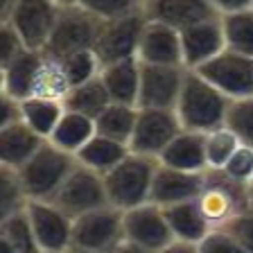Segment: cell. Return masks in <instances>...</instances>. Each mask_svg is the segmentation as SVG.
Here are the masks:
<instances>
[{
	"label": "cell",
	"mask_w": 253,
	"mask_h": 253,
	"mask_svg": "<svg viewBox=\"0 0 253 253\" xmlns=\"http://www.w3.org/2000/svg\"><path fill=\"white\" fill-rule=\"evenodd\" d=\"M228 106H231V100L221 90H217L208 79L201 77L197 70L185 73L179 102L174 106L183 129L206 133L215 126H221L226 122Z\"/></svg>",
	"instance_id": "cell-1"
},
{
	"label": "cell",
	"mask_w": 253,
	"mask_h": 253,
	"mask_svg": "<svg viewBox=\"0 0 253 253\" xmlns=\"http://www.w3.org/2000/svg\"><path fill=\"white\" fill-rule=\"evenodd\" d=\"M156 168L158 158L131 152L122 163H118L109 174H104L109 204L122 212L140 204H147Z\"/></svg>",
	"instance_id": "cell-2"
},
{
	"label": "cell",
	"mask_w": 253,
	"mask_h": 253,
	"mask_svg": "<svg viewBox=\"0 0 253 253\" xmlns=\"http://www.w3.org/2000/svg\"><path fill=\"white\" fill-rule=\"evenodd\" d=\"M197 204L212 228L228 226L235 217L251 211L249 185L226 176L221 169H206Z\"/></svg>",
	"instance_id": "cell-3"
},
{
	"label": "cell",
	"mask_w": 253,
	"mask_h": 253,
	"mask_svg": "<svg viewBox=\"0 0 253 253\" xmlns=\"http://www.w3.org/2000/svg\"><path fill=\"white\" fill-rule=\"evenodd\" d=\"M75 168L77 156L45 140L41 149L18 169L27 199H52Z\"/></svg>",
	"instance_id": "cell-4"
},
{
	"label": "cell",
	"mask_w": 253,
	"mask_h": 253,
	"mask_svg": "<svg viewBox=\"0 0 253 253\" xmlns=\"http://www.w3.org/2000/svg\"><path fill=\"white\" fill-rule=\"evenodd\" d=\"M100 18L86 11L82 5L61 7L50 39L43 47V54L52 59H66L75 52L93 50L100 34Z\"/></svg>",
	"instance_id": "cell-5"
},
{
	"label": "cell",
	"mask_w": 253,
	"mask_h": 253,
	"mask_svg": "<svg viewBox=\"0 0 253 253\" xmlns=\"http://www.w3.org/2000/svg\"><path fill=\"white\" fill-rule=\"evenodd\" d=\"M59 9L54 0H0V23H9L30 50L43 52Z\"/></svg>",
	"instance_id": "cell-6"
},
{
	"label": "cell",
	"mask_w": 253,
	"mask_h": 253,
	"mask_svg": "<svg viewBox=\"0 0 253 253\" xmlns=\"http://www.w3.org/2000/svg\"><path fill=\"white\" fill-rule=\"evenodd\" d=\"M147 21L149 16L145 7L131 11V14L111 18V21H102L100 34H97V41L93 47L102 66L111 61H120V59L138 57V47H140V39Z\"/></svg>",
	"instance_id": "cell-7"
},
{
	"label": "cell",
	"mask_w": 253,
	"mask_h": 253,
	"mask_svg": "<svg viewBox=\"0 0 253 253\" xmlns=\"http://www.w3.org/2000/svg\"><path fill=\"white\" fill-rule=\"evenodd\" d=\"M47 201L57 204L73 219H77V217L86 215L90 211L111 206L109 195H106L104 176L84 168L79 161H77V168L68 174V179L63 181V185L57 190V195Z\"/></svg>",
	"instance_id": "cell-8"
},
{
	"label": "cell",
	"mask_w": 253,
	"mask_h": 253,
	"mask_svg": "<svg viewBox=\"0 0 253 253\" xmlns=\"http://www.w3.org/2000/svg\"><path fill=\"white\" fill-rule=\"evenodd\" d=\"M125 240V212L104 206L73 219V249L111 253Z\"/></svg>",
	"instance_id": "cell-9"
},
{
	"label": "cell",
	"mask_w": 253,
	"mask_h": 253,
	"mask_svg": "<svg viewBox=\"0 0 253 253\" xmlns=\"http://www.w3.org/2000/svg\"><path fill=\"white\" fill-rule=\"evenodd\" d=\"M183 131L174 109H140L133 126L129 149L142 156L161 158L169 142Z\"/></svg>",
	"instance_id": "cell-10"
},
{
	"label": "cell",
	"mask_w": 253,
	"mask_h": 253,
	"mask_svg": "<svg viewBox=\"0 0 253 253\" xmlns=\"http://www.w3.org/2000/svg\"><path fill=\"white\" fill-rule=\"evenodd\" d=\"M39 251L68 253L73 249V217L47 199H30L25 206Z\"/></svg>",
	"instance_id": "cell-11"
},
{
	"label": "cell",
	"mask_w": 253,
	"mask_h": 253,
	"mask_svg": "<svg viewBox=\"0 0 253 253\" xmlns=\"http://www.w3.org/2000/svg\"><path fill=\"white\" fill-rule=\"evenodd\" d=\"M197 73L208 79L217 90L226 95L228 100L251 97L253 95V59L237 54L233 50H224L211 61L197 68Z\"/></svg>",
	"instance_id": "cell-12"
},
{
	"label": "cell",
	"mask_w": 253,
	"mask_h": 253,
	"mask_svg": "<svg viewBox=\"0 0 253 253\" xmlns=\"http://www.w3.org/2000/svg\"><path fill=\"white\" fill-rule=\"evenodd\" d=\"M125 240L156 253L174 242L163 206L147 201L136 208L125 211Z\"/></svg>",
	"instance_id": "cell-13"
},
{
	"label": "cell",
	"mask_w": 253,
	"mask_h": 253,
	"mask_svg": "<svg viewBox=\"0 0 253 253\" xmlns=\"http://www.w3.org/2000/svg\"><path fill=\"white\" fill-rule=\"evenodd\" d=\"M188 68L142 63L138 106L140 109H174L179 102Z\"/></svg>",
	"instance_id": "cell-14"
},
{
	"label": "cell",
	"mask_w": 253,
	"mask_h": 253,
	"mask_svg": "<svg viewBox=\"0 0 253 253\" xmlns=\"http://www.w3.org/2000/svg\"><path fill=\"white\" fill-rule=\"evenodd\" d=\"M181 47H183V66L188 70H197L206 61L224 52L226 41L221 30V16L181 30Z\"/></svg>",
	"instance_id": "cell-15"
},
{
	"label": "cell",
	"mask_w": 253,
	"mask_h": 253,
	"mask_svg": "<svg viewBox=\"0 0 253 253\" xmlns=\"http://www.w3.org/2000/svg\"><path fill=\"white\" fill-rule=\"evenodd\" d=\"M204 176L206 172H183V169L169 168V165H163L158 161L149 201L165 208V206L197 199L201 188H204Z\"/></svg>",
	"instance_id": "cell-16"
},
{
	"label": "cell",
	"mask_w": 253,
	"mask_h": 253,
	"mask_svg": "<svg viewBox=\"0 0 253 253\" xmlns=\"http://www.w3.org/2000/svg\"><path fill=\"white\" fill-rule=\"evenodd\" d=\"M138 59L140 63H152V66H183L181 32L149 18L140 39Z\"/></svg>",
	"instance_id": "cell-17"
},
{
	"label": "cell",
	"mask_w": 253,
	"mask_h": 253,
	"mask_svg": "<svg viewBox=\"0 0 253 253\" xmlns=\"http://www.w3.org/2000/svg\"><path fill=\"white\" fill-rule=\"evenodd\" d=\"M145 11L152 21L176 27L179 32L195 23L221 16L212 0H145Z\"/></svg>",
	"instance_id": "cell-18"
},
{
	"label": "cell",
	"mask_w": 253,
	"mask_h": 253,
	"mask_svg": "<svg viewBox=\"0 0 253 253\" xmlns=\"http://www.w3.org/2000/svg\"><path fill=\"white\" fill-rule=\"evenodd\" d=\"M43 61L41 50H23L16 59L0 66V95H9L14 100H27L34 90L39 66Z\"/></svg>",
	"instance_id": "cell-19"
},
{
	"label": "cell",
	"mask_w": 253,
	"mask_h": 253,
	"mask_svg": "<svg viewBox=\"0 0 253 253\" xmlns=\"http://www.w3.org/2000/svg\"><path fill=\"white\" fill-rule=\"evenodd\" d=\"M43 142L45 140L23 120L0 125V165L21 169L41 149Z\"/></svg>",
	"instance_id": "cell-20"
},
{
	"label": "cell",
	"mask_w": 253,
	"mask_h": 253,
	"mask_svg": "<svg viewBox=\"0 0 253 253\" xmlns=\"http://www.w3.org/2000/svg\"><path fill=\"white\" fill-rule=\"evenodd\" d=\"M140 68L142 63L138 57L120 59V61L104 63L100 77L111 95V102L138 106V90H140Z\"/></svg>",
	"instance_id": "cell-21"
},
{
	"label": "cell",
	"mask_w": 253,
	"mask_h": 253,
	"mask_svg": "<svg viewBox=\"0 0 253 253\" xmlns=\"http://www.w3.org/2000/svg\"><path fill=\"white\" fill-rule=\"evenodd\" d=\"M163 165L183 169V172H206V133L183 129L169 142L158 158Z\"/></svg>",
	"instance_id": "cell-22"
},
{
	"label": "cell",
	"mask_w": 253,
	"mask_h": 253,
	"mask_svg": "<svg viewBox=\"0 0 253 253\" xmlns=\"http://www.w3.org/2000/svg\"><path fill=\"white\" fill-rule=\"evenodd\" d=\"M165 217H168L169 231H172L174 240L179 242H188V244H199L208 231H211V224L204 217L197 199L190 201H181V204L174 206H165Z\"/></svg>",
	"instance_id": "cell-23"
},
{
	"label": "cell",
	"mask_w": 253,
	"mask_h": 253,
	"mask_svg": "<svg viewBox=\"0 0 253 253\" xmlns=\"http://www.w3.org/2000/svg\"><path fill=\"white\" fill-rule=\"evenodd\" d=\"M129 154H131V149H129L126 142H120V140H113V138L95 133L84 147L77 152V161L84 165V168H88L104 176V174H109L118 163H122Z\"/></svg>",
	"instance_id": "cell-24"
},
{
	"label": "cell",
	"mask_w": 253,
	"mask_h": 253,
	"mask_svg": "<svg viewBox=\"0 0 253 253\" xmlns=\"http://www.w3.org/2000/svg\"><path fill=\"white\" fill-rule=\"evenodd\" d=\"M95 133H97V126H95L93 118L66 109L59 125L54 126L52 136L47 138V140L52 142V145H57L59 149H63V152L77 156V152L84 147Z\"/></svg>",
	"instance_id": "cell-25"
},
{
	"label": "cell",
	"mask_w": 253,
	"mask_h": 253,
	"mask_svg": "<svg viewBox=\"0 0 253 253\" xmlns=\"http://www.w3.org/2000/svg\"><path fill=\"white\" fill-rule=\"evenodd\" d=\"M66 104L59 100H47V97H27L21 102V120L30 126L32 131H37L43 140L52 136L54 126L59 125Z\"/></svg>",
	"instance_id": "cell-26"
},
{
	"label": "cell",
	"mask_w": 253,
	"mask_h": 253,
	"mask_svg": "<svg viewBox=\"0 0 253 253\" xmlns=\"http://www.w3.org/2000/svg\"><path fill=\"white\" fill-rule=\"evenodd\" d=\"M0 249L2 253H39L37 237L25 208L0 217Z\"/></svg>",
	"instance_id": "cell-27"
},
{
	"label": "cell",
	"mask_w": 253,
	"mask_h": 253,
	"mask_svg": "<svg viewBox=\"0 0 253 253\" xmlns=\"http://www.w3.org/2000/svg\"><path fill=\"white\" fill-rule=\"evenodd\" d=\"M136 118H138V106L111 102L100 116L95 118V126H97L100 136L113 138V140H120L129 145L133 126H136Z\"/></svg>",
	"instance_id": "cell-28"
},
{
	"label": "cell",
	"mask_w": 253,
	"mask_h": 253,
	"mask_svg": "<svg viewBox=\"0 0 253 253\" xmlns=\"http://www.w3.org/2000/svg\"><path fill=\"white\" fill-rule=\"evenodd\" d=\"M63 104H66V109L84 113V116H90L95 120V118L111 104V95H109V90H106L102 77L97 75V77L86 82V84L73 86L70 93L66 95Z\"/></svg>",
	"instance_id": "cell-29"
},
{
	"label": "cell",
	"mask_w": 253,
	"mask_h": 253,
	"mask_svg": "<svg viewBox=\"0 0 253 253\" xmlns=\"http://www.w3.org/2000/svg\"><path fill=\"white\" fill-rule=\"evenodd\" d=\"M70 82L66 77V70H63V63L59 59H52L43 54V61L39 66L37 79H34V90L32 95L34 97H47V100H59L63 102L66 95L70 93ZM30 95V97H32Z\"/></svg>",
	"instance_id": "cell-30"
},
{
	"label": "cell",
	"mask_w": 253,
	"mask_h": 253,
	"mask_svg": "<svg viewBox=\"0 0 253 253\" xmlns=\"http://www.w3.org/2000/svg\"><path fill=\"white\" fill-rule=\"evenodd\" d=\"M226 50L253 59V7L221 16Z\"/></svg>",
	"instance_id": "cell-31"
},
{
	"label": "cell",
	"mask_w": 253,
	"mask_h": 253,
	"mask_svg": "<svg viewBox=\"0 0 253 253\" xmlns=\"http://www.w3.org/2000/svg\"><path fill=\"white\" fill-rule=\"evenodd\" d=\"M240 138L226 125L206 131V163L208 169H224L231 156L240 149Z\"/></svg>",
	"instance_id": "cell-32"
},
{
	"label": "cell",
	"mask_w": 253,
	"mask_h": 253,
	"mask_svg": "<svg viewBox=\"0 0 253 253\" xmlns=\"http://www.w3.org/2000/svg\"><path fill=\"white\" fill-rule=\"evenodd\" d=\"M27 195L23 188L18 169L0 165V217H7L27 206Z\"/></svg>",
	"instance_id": "cell-33"
},
{
	"label": "cell",
	"mask_w": 253,
	"mask_h": 253,
	"mask_svg": "<svg viewBox=\"0 0 253 253\" xmlns=\"http://www.w3.org/2000/svg\"><path fill=\"white\" fill-rule=\"evenodd\" d=\"M224 125L240 138L242 145L253 147V95L251 97H240L231 100Z\"/></svg>",
	"instance_id": "cell-34"
},
{
	"label": "cell",
	"mask_w": 253,
	"mask_h": 253,
	"mask_svg": "<svg viewBox=\"0 0 253 253\" xmlns=\"http://www.w3.org/2000/svg\"><path fill=\"white\" fill-rule=\"evenodd\" d=\"M63 63L66 77H68L70 86L86 84L90 79H95L102 70V63L95 54V50H84V52H75L66 59H59Z\"/></svg>",
	"instance_id": "cell-35"
},
{
	"label": "cell",
	"mask_w": 253,
	"mask_h": 253,
	"mask_svg": "<svg viewBox=\"0 0 253 253\" xmlns=\"http://www.w3.org/2000/svg\"><path fill=\"white\" fill-rule=\"evenodd\" d=\"M79 5L86 11H90L93 16H97L100 21H111V18L142 9L145 0H82Z\"/></svg>",
	"instance_id": "cell-36"
},
{
	"label": "cell",
	"mask_w": 253,
	"mask_h": 253,
	"mask_svg": "<svg viewBox=\"0 0 253 253\" xmlns=\"http://www.w3.org/2000/svg\"><path fill=\"white\" fill-rule=\"evenodd\" d=\"M197 253H244V249L226 226H219L208 231V235L197 244Z\"/></svg>",
	"instance_id": "cell-37"
},
{
	"label": "cell",
	"mask_w": 253,
	"mask_h": 253,
	"mask_svg": "<svg viewBox=\"0 0 253 253\" xmlns=\"http://www.w3.org/2000/svg\"><path fill=\"white\" fill-rule=\"evenodd\" d=\"M221 172L226 174V176H231V179L240 181V183L249 185L253 181V147L240 145V149L233 154L231 161L224 165Z\"/></svg>",
	"instance_id": "cell-38"
},
{
	"label": "cell",
	"mask_w": 253,
	"mask_h": 253,
	"mask_svg": "<svg viewBox=\"0 0 253 253\" xmlns=\"http://www.w3.org/2000/svg\"><path fill=\"white\" fill-rule=\"evenodd\" d=\"M0 41H2V47H0V66H2V63H9L11 59H16L23 50H27L21 34H18L9 23H0Z\"/></svg>",
	"instance_id": "cell-39"
},
{
	"label": "cell",
	"mask_w": 253,
	"mask_h": 253,
	"mask_svg": "<svg viewBox=\"0 0 253 253\" xmlns=\"http://www.w3.org/2000/svg\"><path fill=\"white\" fill-rule=\"evenodd\" d=\"M226 228L235 235V240L244 249V253H253V211H247L244 215L235 217Z\"/></svg>",
	"instance_id": "cell-40"
},
{
	"label": "cell",
	"mask_w": 253,
	"mask_h": 253,
	"mask_svg": "<svg viewBox=\"0 0 253 253\" xmlns=\"http://www.w3.org/2000/svg\"><path fill=\"white\" fill-rule=\"evenodd\" d=\"M212 5H215L217 11L224 16V14H233V11L251 9L253 0H212Z\"/></svg>",
	"instance_id": "cell-41"
},
{
	"label": "cell",
	"mask_w": 253,
	"mask_h": 253,
	"mask_svg": "<svg viewBox=\"0 0 253 253\" xmlns=\"http://www.w3.org/2000/svg\"><path fill=\"white\" fill-rule=\"evenodd\" d=\"M156 253H197V244H188V242H179V240H174L172 244H168L165 249Z\"/></svg>",
	"instance_id": "cell-42"
},
{
	"label": "cell",
	"mask_w": 253,
	"mask_h": 253,
	"mask_svg": "<svg viewBox=\"0 0 253 253\" xmlns=\"http://www.w3.org/2000/svg\"><path fill=\"white\" fill-rule=\"evenodd\" d=\"M111 253H149V251L147 249H142V247H138V244H133V242H129V240H122Z\"/></svg>",
	"instance_id": "cell-43"
},
{
	"label": "cell",
	"mask_w": 253,
	"mask_h": 253,
	"mask_svg": "<svg viewBox=\"0 0 253 253\" xmlns=\"http://www.w3.org/2000/svg\"><path fill=\"white\" fill-rule=\"evenodd\" d=\"M59 7H75V5H79L82 0H54Z\"/></svg>",
	"instance_id": "cell-44"
},
{
	"label": "cell",
	"mask_w": 253,
	"mask_h": 253,
	"mask_svg": "<svg viewBox=\"0 0 253 253\" xmlns=\"http://www.w3.org/2000/svg\"><path fill=\"white\" fill-rule=\"evenodd\" d=\"M249 204H251V211H253V181L249 183Z\"/></svg>",
	"instance_id": "cell-45"
},
{
	"label": "cell",
	"mask_w": 253,
	"mask_h": 253,
	"mask_svg": "<svg viewBox=\"0 0 253 253\" xmlns=\"http://www.w3.org/2000/svg\"><path fill=\"white\" fill-rule=\"evenodd\" d=\"M68 253H100V251H84V249H70Z\"/></svg>",
	"instance_id": "cell-46"
},
{
	"label": "cell",
	"mask_w": 253,
	"mask_h": 253,
	"mask_svg": "<svg viewBox=\"0 0 253 253\" xmlns=\"http://www.w3.org/2000/svg\"><path fill=\"white\" fill-rule=\"evenodd\" d=\"M39 253H43V251H39Z\"/></svg>",
	"instance_id": "cell-47"
}]
</instances>
